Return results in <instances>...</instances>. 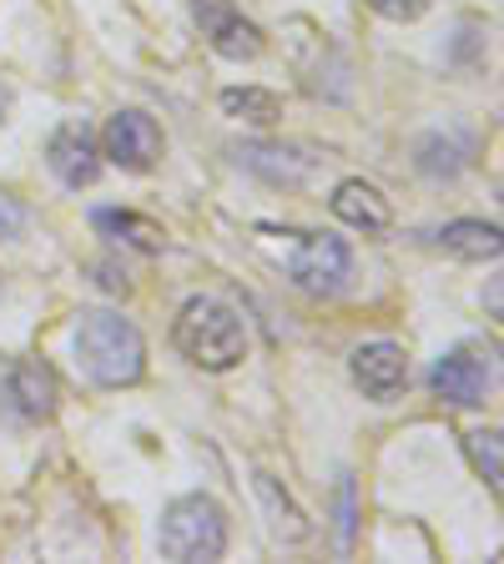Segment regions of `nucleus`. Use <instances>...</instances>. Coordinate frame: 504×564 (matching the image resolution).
I'll list each match as a JSON object with an SVG mask.
<instances>
[{
    "instance_id": "1",
    "label": "nucleus",
    "mask_w": 504,
    "mask_h": 564,
    "mask_svg": "<svg viewBox=\"0 0 504 564\" xmlns=\"http://www.w3.org/2000/svg\"><path fill=\"white\" fill-rule=\"evenodd\" d=\"M172 338L182 348V358L207 368V373H227V368L243 364V352H247L243 317L227 303H217V297H187L182 313H176Z\"/></svg>"
},
{
    "instance_id": "2",
    "label": "nucleus",
    "mask_w": 504,
    "mask_h": 564,
    "mask_svg": "<svg viewBox=\"0 0 504 564\" xmlns=\"http://www.w3.org/2000/svg\"><path fill=\"white\" fill-rule=\"evenodd\" d=\"M76 358L101 388H131L147 373V343L117 313H86L76 328Z\"/></svg>"
},
{
    "instance_id": "3",
    "label": "nucleus",
    "mask_w": 504,
    "mask_h": 564,
    "mask_svg": "<svg viewBox=\"0 0 504 564\" xmlns=\"http://www.w3.org/2000/svg\"><path fill=\"white\" fill-rule=\"evenodd\" d=\"M167 560L176 564H207L223 560L227 550V514L217 499L207 494H182L176 505H167L162 514V534H157Z\"/></svg>"
},
{
    "instance_id": "4",
    "label": "nucleus",
    "mask_w": 504,
    "mask_h": 564,
    "mask_svg": "<svg viewBox=\"0 0 504 564\" xmlns=\"http://www.w3.org/2000/svg\"><path fill=\"white\" fill-rule=\"evenodd\" d=\"M429 388H435V399L454 403V409H474V403H484L490 399V388H494L490 348H480V343H459V348H449L435 364V373H429Z\"/></svg>"
},
{
    "instance_id": "5",
    "label": "nucleus",
    "mask_w": 504,
    "mask_h": 564,
    "mask_svg": "<svg viewBox=\"0 0 504 564\" xmlns=\"http://www.w3.org/2000/svg\"><path fill=\"white\" fill-rule=\"evenodd\" d=\"M288 272H293V282L303 288V293L329 297V293H339L343 282H348L353 252H348V242H343V237H333V232H308L303 242H298Z\"/></svg>"
},
{
    "instance_id": "6",
    "label": "nucleus",
    "mask_w": 504,
    "mask_h": 564,
    "mask_svg": "<svg viewBox=\"0 0 504 564\" xmlns=\"http://www.w3.org/2000/svg\"><path fill=\"white\" fill-rule=\"evenodd\" d=\"M162 127L147 111H117L101 131V156L121 166V172H152L162 162Z\"/></svg>"
},
{
    "instance_id": "7",
    "label": "nucleus",
    "mask_w": 504,
    "mask_h": 564,
    "mask_svg": "<svg viewBox=\"0 0 504 564\" xmlns=\"http://www.w3.org/2000/svg\"><path fill=\"white\" fill-rule=\"evenodd\" d=\"M192 15H197L202 35L212 41V51L227 61H253L262 56V31L237 11L233 0H192Z\"/></svg>"
},
{
    "instance_id": "8",
    "label": "nucleus",
    "mask_w": 504,
    "mask_h": 564,
    "mask_svg": "<svg viewBox=\"0 0 504 564\" xmlns=\"http://www.w3.org/2000/svg\"><path fill=\"white\" fill-rule=\"evenodd\" d=\"M46 162H51V172H56L71 192L92 187L96 176H101V152H96L92 131H86L82 121L56 127V137H51V147H46Z\"/></svg>"
},
{
    "instance_id": "9",
    "label": "nucleus",
    "mask_w": 504,
    "mask_h": 564,
    "mask_svg": "<svg viewBox=\"0 0 504 564\" xmlns=\"http://www.w3.org/2000/svg\"><path fill=\"white\" fill-rule=\"evenodd\" d=\"M353 383L364 388L368 399H394L404 383H409V358H404L399 343H364V348L353 352V364H348Z\"/></svg>"
},
{
    "instance_id": "10",
    "label": "nucleus",
    "mask_w": 504,
    "mask_h": 564,
    "mask_svg": "<svg viewBox=\"0 0 504 564\" xmlns=\"http://www.w3.org/2000/svg\"><path fill=\"white\" fill-rule=\"evenodd\" d=\"M6 399H11V409L31 423L51 419V413H56V399H61L56 373H51L41 358H21V364L11 368V378H6Z\"/></svg>"
},
{
    "instance_id": "11",
    "label": "nucleus",
    "mask_w": 504,
    "mask_h": 564,
    "mask_svg": "<svg viewBox=\"0 0 504 564\" xmlns=\"http://www.w3.org/2000/svg\"><path fill=\"white\" fill-rule=\"evenodd\" d=\"M233 156L272 187H303L308 172H313V156H303L298 147H278V141H243Z\"/></svg>"
},
{
    "instance_id": "12",
    "label": "nucleus",
    "mask_w": 504,
    "mask_h": 564,
    "mask_svg": "<svg viewBox=\"0 0 504 564\" xmlns=\"http://www.w3.org/2000/svg\"><path fill=\"white\" fill-rule=\"evenodd\" d=\"M333 217L348 223V227H358V232H388L394 207H388V197L378 187L348 176V182H339V192H333Z\"/></svg>"
},
{
    "instance_id": "13",
    "label": "nucleus",
    "mask_w": 504,
    "mask_h": 564,
    "mask_svg": "<svg viewBox=\"0 0 504 564\" xmlns=\"http://www.w3.org/2000/svg\"><path fill=\"white\" fill-rule=\"evenodd\" d=\"M439 247L454 252V258H464V262H494L504 242H500V227L494 223H474V217H464V223H449L444 232H439Z\"/></svg>"
},
{
    "instance_id": "14",
    "label": "nucleus",
    "mask_w": 504,
    "mask_h": 564,
    "mask_svg": "<svg viewBox=\"0 0 504 564\" xmlns=\"http://www.w3.org/2000/svg\"><path fill=\"white\" fill-rule=\"evenodd\" d=\"M92 227L101 237H111V242L137 247V252H162V227L147 223V217H137V212L101 207V212H92Z\"/></svg>"
},
{
    "instance_id": "15",
    "label": "nucleus",
    "mask_w": 504,
    "mask_h": 564,
    "mask_svg": "<svg viewBox=\"0 0 504 564\" xmlns=\"http://www.w3.org/2000/svg\"><path fill=\"white\" fill-rule=\"evenodd\" d=\"M223 111L237 121H253V127H272L282 117V101L262 86H233V91H223Z\"/></svg>"
},
{
    "instance_id": "16",
    "label": "nucleus",
    "mask_w": 504,
    "mask_h": 564,
    "mask_svg": "<svg viewBox=\"0 0 504 564\" xmlns=\"http://www.w3.org/2000/svg\"><path fill=\"white\" fill-rule=\"evenodd\" d=\"M470 166V147H459L449 137H423L419 141V172L423 176H459Z\"/></svg>"
},
{
    "instance_id": "17",
    "label": "nucleus",
    "mask_w": 504,
    "mask_h": 564,
    "mask_svg": "<svg viewBox=\"0 0 504 564\" xmlns=\"http://www.w3.org/2000/svg\"><path fill=\"white\" fill-rule=\"evenodd\" d=\"M258 494H262V499H268V509H272V514H278V519H272V529H278L282 540H303V534H308L303 514H298V509L288 505V494H278V484H272L268 474H258Z\"/></svg>"
},
{
    "instance_id": "18",
    "label": "nucleus",
    "mask_w": 504,
    "mask_h": 564,
    "mask_svg": "<svg viewBox=\"0 0 504 564\" xmlns=\"http://www.w3.org/2000/svg\"><path fill=\"white\" fill-rule=\"evenodd\" d=\"M464 448H470V464L480 469V479L490 484V489H500V434H494V429H474V434L464 438Z\"/></svg>"
},
{
    "instance_id": "19",
    "label": "nucleus",
    "mask_w": 504,
    "mask_h": 564,
    "mask_svg": "<svg viewBox=\"0 0 504 564\" xmlns=\"http://www.w3.org/2000/svg\"><path fill=\"white\" fill-rule=\"evenodd\" d=\"M368 6H374L378 15H384V21H419L423 11H429V6H435V0H368Z\"/></svg>"
},
{
    "instance_id": "20",
    "label": "nucleus",
    "mask_w": 504,
    "mask_h": 564,
    "mask_svg": "<svg viewBox=\"0 0 504 564\" xmlns=\"http://www.w3.org/2000/svg\"><path fill=\"white\" fill-rule=\"evenodd\" d=\"M21 232H25V207L0 192V242H15Z\"/></svg>"
},
{
    "instance_id": "21",
    "label": "nucleus",
    "mask_w": 504,
    "mask_h": 564,
    "mask_svg": "<svg viewBox=\"0 0 504 564\" xmlns=\"http://www.w3.org/2000/svg\"><path fill=\"white\" fill-rule=\"evenodd\" d=\"M6 111H11V91L0 86V121H6Z\"/></svg>"
}]
</instances>
